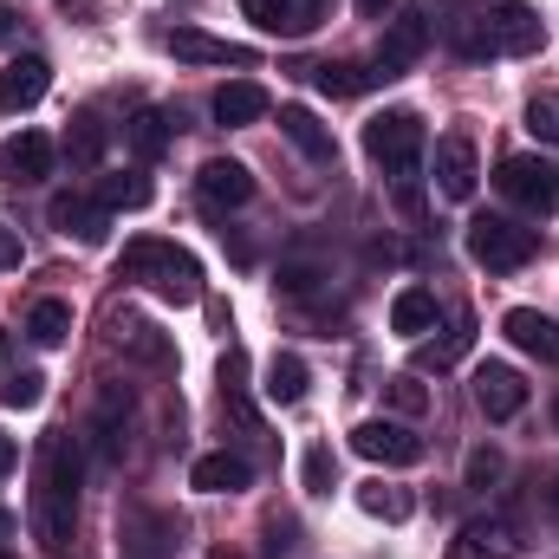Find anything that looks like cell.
I'll list each match as a JSON object with an SVG mask.
<instances>
[{
  "mask_svg": "<svg viewBox=\"0 0 559 559\" xmlns=\"http://www.w3.org/2000/svg\"><path fill=\"white\" fill-rule=\"evenodd\" d=\"M495 189L527 209V215H554L559 209V163L554 156H501L495 163Z\"/></svg>",
  "mask_w": 559,
  "mask_h": 559,
  "instance_id": "cell-5",
  "label": "cell"
},
{
  "mask_svg": "<svg viewBox=\"0 0 559 559\" xmlns=\"http://www.w3.org/2000/svg\"><path fill=\"white\" fill-rule=\"evenodd\" d=\"M352 7H358V13H365V20H384V13H391V7H397V0H352Z\"/></svg>",
  "mask_w": 559,
  "mask_h": 559,
  "instance_id": "cell-42",
  "label": "cell"
},
{
  "mask_svg": "<svg viewBox=\"0 0 559 559\" xmlns=\"http://www.w3.org/2000/svg\"><path fill=\"white\" fill-rule=\"evenodd\" d=\"M554 423H559V404H554Z\"/></svg>",
  "mask_w": 559,
  "mask_h": 559,
  "instance_id": "cell-46",
  "label": "cell"
},
{
  "mask_svg": "<svg viewBox=\"0 0 559 559\" xmlns=\"http://www.w3.org/2000/svg\"><path fill=\"white\" fill-rule=\"evenodd\" d=\"M189 488H202V495H241V488H254V462H248V455H235V449L195 455Z\"/></svg>",
  "mask_w": 559,
  "mask_h": 559,
  "instance_id": "cell-17",
  "label": "cell"
},
{
  "mask_svg": "<svg viewBox=\"0 0 559 559\" xmlns=\"http://www.w3.org/2000/svg\"><path fill=\"white\" fill-rule=\"evenodd\" d=\"M124 411H131V397H118V384H111V391L98 397V449H105L111 462L124 455Z\"/></svg>",
  "mask_w": 559,
  "mask_h": 559,
  "instance_id": "cell-32",
  "label": "cell"
},
{
  "mask_svg": "<svg viewBox=\"0 0 559 559\" xmlns=\"http://www.w3.org/2000/svg\"><path fill=\"white\" fill-rule=\"evenodd\" d=\"M105 143H111V131H105L92 111H79L72 131H66V156H72V169H98V163H105Z\"/></svg>",
  "mask_w": 559,
  "mask_h": 559,
  "instance_id": "cell-25",
  "label": "cell"
},
{
  "mask_svg": "<svg viewBox=\"0 0 559 559\" xmlns=\"http://www.w3.org/2000/svg\"><path fill=\"white\" fill-rule=\"evenodd\" d=\"M468 345H475V319H468V312H455L449 338H429V345H417V371H442V365H455Z\"/></svg>",
  "mask_w": 559,
  "mask_h": 559,
  "instance_id": "cell-28",
  "label": "cell"
},
{
  "mask_svg": "<svg viewBox=\"0 0 559 559\" xmlns=\"http://www.w3.org/2000/svg\"><path fill=\"white\" fill-rule=\"evenodd\" d=\"M312 85H319L325 98H358L365 85H378V66H345V59H325V66H312Z\"/></svg>",
  "mask_w": 559,
  "mask_h": 559,
  "instance_id": "cell-24",
  "label": "cell"
},
{
  "mask_svg": "<svg viewBox=\"0 0 559 559\" xmlns=\"http://www.w3.org/2000/svg\"><path fill=\"white\" fill-rule=\"evenodd\" d=\"M66 332H72V306H66V299H39V306L26 312V338H33V345L52 352V345H66Z\"/></svg>",
  "mask_w": 559,
  "mask_h": 559,
  "instance_id": "cell-29",
  "label": "cell"
},
{
  "mask_svg": "<svg viewBox=\"0 0 559 559\" xmlns=\"http://www.w3.org/2000/svg\"><path fill=\"white\" fill-rule=\"evenodd\" d=\"M501 481V449H468V488H495Z\"/></svg>",
  "mask_w": 559,
  "mask_h": 559,
  "instance_id": "cell-38",
  "label": "cell"
},
{
  "mask_svg": "<svg viewBox=\"0 0 559 559\" xmlns=\"http://www.w3.org/2000/svg\"><path fill=\"white\" fill-rule=\"evenodd\" d=\"M118 345H124V352H131L138 365H156V371H163V365L176 358V352H169V338H163V332H156L150 319H118Z\"/></svg>",
  "mask_w": 559,
  "mask_h": 559,
  "instance_id": "cell-27",
  "label": "cell"
},
{
  "mask_svg": "<svg viewBox=\"0 0 559 559\" xmlns=\"http://www.w3.org/2000/svg\"><path fill=\"white\" fill-rule=\"evenodd\" d=\"M98 202H105V209H143V202H150V182H143L138 169H124V176H98Z\"/></svg>",
  "mask_w": 559,
  "mask_h": 559,
  "instance_id": "cell-33",
  "label": "cell"
},
{
  "mask_svg": "<svg viewBox=\"0 0 559 559\" xmlns=\"http://www.w3.org/2000/svg\"><path fill=\"white\" fill-rule=\"evenodd\" d=\"M39 397H46V378H39V371H7V378H0V404H7V411H33Z\"/></svg>",
  "mask_w": 559,
  "mask_h": 559,
  "instance_id": "cell-36",
  "label": "cell"
},
{
  "mask_svg": "<svg viewBox=\"0 0 559 559\" xmlns=\"http://www.w3.org/2000/svg\"><path fill=\"white\" fill-rule=\"evenodd\" d=\"M358 508H365L371 521H411L417 501H411L404 488H391V481H365V488H358Z\"/></svg>",
  "mask_w": 559,
  "mask_h": 559,
  "instance_id": "cell-31",
  "label": "cell"
},
{
  "mask_svg": "<svg viewBox=\"0 0 559 559\" xmlns=\"http://www.w3.org/2000/svg\"><path fill=\"white\" fill-rule=\"evenodd\" d=\"M248 7V20L261 26V33H274V39H306L319 20H325V0H241Z\"/></svg>",
  "mask_w": 559,
  "mask_h": 559,
  "instance_id": "cell-14",
  "label": "cell"
},
{
  "mask_svg": "<svg viewBox=\"0 0 559 559\" xmlns=\"http://www.w3.org/2000/svg\"><path fill=\"white\" fill-rule=\"evenodd\" d=\"M215 124H228V131H241V124H254V118H267V92L254 85V79H228L222 92H215Z\"/></svg>",
  "mask_w": 559,
  "mask_h": 559,
  "instance_id": "cell-21",
  "label": "cell"
},
{
  "mask_svg": "<svg viewBox=\"0 0 559 559\" xmlns=\"http://www.w3.org/2000/svg\"><path fill=\"white\" fill-rule=\"evenodd\" d=\"M7 527H13V514H7V508H0V534H7Z\"/></svg>",
  "mask_w": 559,
  "mask_h": 559,
  "instance_id": "cell-45",
  "label": "cell"
},
{
  "mask_svg": "<svg viewBox=\"0 0 559 559\" xmlns=\"http://www.w3.org/2000/svg\"><path fill=\"white\" fill-rule=\"evenodd\" d=\"M7 358H13V338H7V332H0V365H7Z\"/></svg>",
  "mask_w": 559,
  "mask_h": 559,
  "instance_id": "cell-44",
  "label": "cell"
},
{
  "mask_svg": "<svg viewBox=\"0 0 559 559\" xmlns=\"http://www.w3.org/2000/svg\"><path fill=\"white\" fill-rule=\"evenodd\" d=\"M442 39L462 59H508L540 46V13L527 0H455L442 20Z\"/></svg>",
  "mask_w": 559,
  "mask_h": 559,
  "instance_id": "cell-1",
  "label": "cell"
},
{
  "mask_svg": "<svg viewBox=\"0 0 559 559\" xmlns=\"http://www.w3.org/2000/svg\"><path fill=\"white\" fill-rule=\"evenodd\" d=\"M0 559H7V554H0Z\"/></svg>",
  "mask_w": 559,
  "mask_h": 559,
  "instance_id": "cell-47",
  "label": "cell"
},
{
  "mask_svg": "<svg viewBox=\"0 0 559 559\" xmlns=\"http://www.w3.org/2000/svg\"><path fill=\"white\" fill-rule=\"evenodd\" d=\"M46 222H52L59 235H79L85 248H98V241L111 235V209H105V202H92V195H72V189L46 202Z\"/></svg>",
  "mask_w": 559,
  "mask_h": 559,
  "instance_id": "cell-12",
  "label": "cell"
},
{
  "mask_svg": "<svg viewBox=\"0 0 559 559\" xmlns=\"http://www.w3.org/2000/svg\"><path fill=\"white\" fill-rule=\"evenodd\" d=\"M352 449H358L365 462H384V468H417V462H423V436H417V429L384 423V417L358 423V429H352Z\"/></svg>",
  "mask_w": 559,
  "mask_h": 559,
  "instance_id": "cell-6",
  "label": "cell"
},
{
  "mask_svg": "<svg viewBox=\"0 0 559 559\" xmlns=\"http://www.w3.org/2000/svg\"><path fill=\"white\" fill-rule=\"evenodd\" d=\"M280 131L293 138V150H299L306 163H332V131H325L306 105H280Z\"/></svg>",
  "mask_w": 559,
  "mask_h": 559,
  "instance_id": "cell-22",
  "label": "cell"
},
{
  "mask_svg": "<svg viewBox=\"0 0 559 559\" xmlns=\"http://www.w3.org/2000/svg\"><path fill=\"white\" fill-rule=\"evenodd\" d=\"M118 559H176V521H163L150 508H131L118 521Z\"/></svg>",
  "mask_w": 559,
  "mask_h": 559,
  "instance_id": "cell-7",
  "label": "cell"
},
{
  "mask_svg": "<svg viewBox=\"0 0 559 559\" xmlns=\"http://www.w3.org/2000/svg\"><path fill=\"white\" fill-rule=\"evenodd\" d=\"M365 150H371V163H384L397 182H411L423 163V150H429V131H423L417 111H378L371 124H365Z\"/></svg>",
  "mask_w": 559,
  "mask_h": 559,
  "instance_id": "cell-3",
  "label": "cell"
},
{
  "mask_svg": "<svg viewBox=\"0 0 559 559\" xmlns=\"http://www.w3.org/2000/svg\"><path fill=\"white\" fill-rule=\"evenodd\" d=\"M468 254L488 267V274H521L534 254H540V235L508 222V215H475L468 222Z\"/></svg>",
  "mask_w": 559,
  "mask_h": 559,
  "instance_id": "cell-4",
  "label": "cell"
},
{
  "mask_svg": "<svg viewBox=\"0 0 559 559\" xmlns=\"http://www.w3.org/2000/svg\"><path fill=\"white\" fill-rule=\"evenodd\" d=\"M299 481H306V495H332V488H338V462H332L325 442H312V449L299 455Z\"/></svg>",
  "mask_w": 559,
  "mask_h": 559,
  "instance_id": "cell-34",
  "label": "cell"
},
{
  "mask_svg": "<svg viewBox=\"0 0 559 559\" xmlns=\"http://www.w3.org/2000/svg\"><path fill=\"white\" fill-rule=\"evenodd\" d=\"M13 33H20V13H13V7H7V0H0V46H7V39H13Z\"/></svg>",
  "mask_w": 559,
  "mask_h": 559,
  "instance_id": "cell-41",
  "label": "cell"
},
{
  "mask_svg": "<svg viewBox=\"0 0 559 559\" xmlns=\"http://www.w3.org/2000/svg\"><path fill=\"white\" fill-rule=\"evenodd\" d=\"M475 404L488 411L495 423H508V417H521L527 411V378L514 371V365H475Z\"/></svg>",
  "mask_w": 559,
  "mask_h": 559,
  "instance_id": "cell-11",
  "label": "cell"
},
{
  "mask_svg": "<svg viewBox=\"0 0 559 559\" xmlns=\"http://www.w3.org/2000/svg\"><path fill=\"white\" fill-rule=\"evenodd\" d=\"M13 462H20V449H13V436H0V475H7Z\"/></svg>",
  "mask_w": 559,
  "mask_h": 559,
  "instance_id": "cell-43",
  "label": "cell"
},
{
  "mask_svg": "<svg viewBox=\"0 0 559 559\" xmlns=\"http://www.w3.org/2000/svg\"><path fill=\"white\" fill-rule=\"evenodd\" d=\"M169 52H176L182 66H254L248 46L215 39V33H195V26H176V33H169Z\"/></svg>",
  "mask_w": 559,
  "mask_h": 559,
  "instance_id": "cell-18",
  "label": "cell"
},
{
  "mask_svg": "<svg viewBox=\"0 0 559 559\" xmlns=\"http://www.w3.org/2000/svg\"><path fill=\"white\" fill-rule=\"evenodd\" d=\"M20 254H26V248H20V235L0 222V274H7V267H20Z\"/></svg>",
  "mask_w": 559,
  "mask_h": 559,
  "instance_id": "cell-40",
  "label": "cell"
},
{
  "mask_svg": "<svg viewBox=\"0 0 559 559\" xmlns=\"http://www.w3.org/2000/svg\"><path fill=\"white\" fill-rule=\"evenodd\" d=\"M195 189H202V202H215V209H241V202L254 195V176H248V163H235V156H209L202 176H195Z\"/></svg>",
  "mask_w": 559,
  "mask_h": 559,
  "instance_id": "cell-19",
  "label": "cell"
},
{
  "mask_svg": "<svg viewBox=\"0 0 559 559\" xmlns=\"http://www.w3.org/2000/svg\"><path fill=\"white\" fill-rule=\"evenodd\" d=\"M384 404H391L397 417H423V411H429V391L417 384V371H404V378H384Z\"/></svg>",
  "mask_w": 559,
  "mask_h": 559,
  "instance_id": "cell-35",
  "label": "cell"
},
{
  "mask_svg": "<svg viewBox=\"0 0 559 559\" xmlns=\"http://www.w3.org/2000/svg\"><path fill=\"white\" fill-rule=\"evenodd\" d=\"M118 280L150 286L163 306H195V299H202V261H195L189 248H176V241H156V235L124 241V254H118Z\"/></svg>",
  "mask_w": 559,
  "mask_h": 559,
  "instance_id": "cell-2",
  "label": "cell"
},
{
  "mask_svg": "<svg viewBox=\"0 0 559 559\" xmlns=\"http://www.w3.org/2000/svg\"><path fill=\"white\" fill-rule=\"evenodd\" d=\"M124 143L138 150V163H156V156L169 150V118H163V111H138V118L124 124Z\"/></svg>",
  "mask_w": 559,
  "mask_h": 559,
  "instance_id": "cell-30",
  "label": "cell"
},
{
  "mask_svg": "<svg viewBox=\"0 0 559 559\" xmlns=\"http://www.w3.org/2000/svg\"><path fill=\"white\" fill-rule=\"evenodd\" d=\"M514 554H521V527H514L508 514H488V521H468V527L449 540L442 559H514Z\"/></svg>",
  "mask_w": 559,
  "mask_h": 559,
  "instance_id": "cell-9",
  "label": "cell"
},
{
  "mask_svg": "<svg viewBox=\"0 0 559 559\" xmlns=\"http://www.w3.org/2000/svg\"><path fill=\"white\" fill-rule=\"evenodd\" d=\"M501 332L527 352V358H540V365H559V319L547 312H534V306H514L508 319H501Z\"/></svg>",
  "mask_w": 559,
  "mask_h": 559,
  "instance_id": "cell-20",
  "label": "cell"
},
{
  "mask_svg": "<svg viewBox=\"0 0 559 559\" xmlns=\"http://www.w3.org/2000/svg\"><path fill=\"white\" fill-rule=\"evenodd\" d=\"M436 325V293L429 286H404L397 299H391V332H404V338H417Z\"/></svg>",
  "mask_w": 559,
  "mask_h": 559,
  "instance_id": "cell-26",
  "label": "cell"
},
{
  "mask_svg": "<svg viewBox=\"0 0 559 559\" xmlns=\"http://www.w3.org/2000/svg\"><path fill=\"white\" fill-rule=\"evenodd\" d=\"M423 52H429V20H423V13L391 20V33H384V46H378V79H404Z\"/></svg>",
  "mask_w": 559,
  "mask_h": 559,
  "instance_id": "cell-15",
  "label": "cell"
},
{
  "mask_svg": "<svg viewBox=\"0 0 559 559\" xmlns=\"http://www.w3.org/2000/svg\"><path fill=\"white\" fill-rule=\"evenodd\" d=\"M46 85H52V66H46L39 52H26V59L0 66V118H20V111H33V105L46 98Z\"/></svg>",
  "mask_w": 559,
  "mask_h": 559,
  "instance_id": "cell-13",
  "label": "cell"
},
{
  "mask_svg": "<svg viewBox=\"0 0 559 559\" xmlns=\"http://www.w3.org/2000/svg\"><path fill=\"white\" fill-rule=\"evenodd\" d=\"M527 138H534V143H559V98L540 92V98L527 105Z\"/></svg>",
  "mask_w": 559,
  "mask_h": 559,
  "instance_id": "cell-37",
  "label": "cell"
},
{
  "mask_svg": "<svg viewBox=\"0 0 559 559\" xmlns=\"http://www.w3.org/2000/svg\"><path fill=\"white\" fill-rule=\"evenodd\" d=\"M0 176H7L13 189L46 182V176H52V138H46V131H20V138H7L0 143Z\"/></svg>",
  "mask_w": 559,
  "mask_h": 559,
  "instance_id": "cell-16",
  "label": "cell"
},
{
  "mask_svg": "<svg viewBox=\"0 0 559 559\" xmlns=\"http://www.w3.org/2000/svg\"><path fill=\"white\" fill-rule=\"evenodd\" d=\"M306 384H312V371H306V358H293V352H280L274 365H267V378H261V397L267 404H299L306 397Z\"/></svg>",
  "mask_w": 559,
  "mask_h": 559,
  "instance_id": "cell-23",
  "label": "cell"
},
{
  "mask_svg": "<svg viewBox=\"0 0 559 559\" xmlns=\"http://www.w3.org/2000/svg\"><path fill=\"white\" fill-rule=\"evenodd\" d=\"M312 286H319V267H306V261L280 267V293H312Z\"/></svg>",
  "mask_w": 559,
  "mask_h": 559,
  "instance_id": "cell-39",
  "label": "cell"
},
{
  "mask_svg": "<svg viewBox=\"0 0 559 559\" xmlns=\"http://www.w3.org/2000/svg\"><path fill=\"white\" fill-rule=\"evenodd\" d=\"M72 527H79V495H66V488H33V534H39V547L46 554H66L72 547Z\"/></svg>",
  "mask_w": 559,
  "mask_h": 559,
  "instance_id": "cell-10",
  "label": "cell"
},
{
  "mask_svg": "<svg viewBox=\"0 0 559 559\" xmlns=\"http://www.w3.org/2000/svg\"><path fill=\"white\" fill-rule=\"evenodd\" d=\"M475 182H481V163H475L468 131L436 138V189H442L449 202H468V195H475Z\"/></svg>",
  "mask_w": 559,
  "mask_h": 559,
  "instance_id": "cell-8",
  "label": "cell"
}]
</instances>
